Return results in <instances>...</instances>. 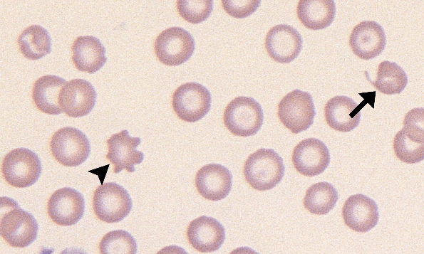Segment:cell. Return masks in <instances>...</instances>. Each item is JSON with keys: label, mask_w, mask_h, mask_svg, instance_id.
I'll return each mask as SVG.
<instances>
[{"label": "cell", "mask_w": 424, "mask_h": 254, "mask_svg": "<svg viewBox=\"0 0 424 254\" xmlns=\"http://www.w3.org/2000/svg\"><path fill=\"white\" fill-rule=\"evenodd\" d=\"M195 186L205 199L217 201L227 197L232 186V175L219 164H208L201 167L195 176Z\"/></svg>", "instance_id": "cell-17"}, {"label": "cell", "mask_w": 424, "mask_h": 254, "mask_svg": "<svg viewBox=\"0 0 424 254\" xmlns=\"http://www.w3.org/2000/svg\"><path fill=\"white\" fill-rule=\"evenodd\" d=\"M261 1L222 0L224 10L236 18H244L252 15L259 6Z\"/></svg>", "instance_id": "cell-29"}, {"label": "cell", "mask_w": 424, "mask_h": 254, "mask_svg": "<svg viewBox=\"0 0 424 254\" xmlns=\"http://www.w3.org/2000/svg\"><path fill=\"white\" fill-rule=\"evenodd\" d=\"M50 149L53 157L63 166L74 167L83 163L91 153L87 136L80 129L65 127L51 137Z\"/></svg>", "instance_id": "cell-7"}, {"label": "cell", "mask_w": 424, "mask_h": 254, "mask_svg": "<svg viewBox=\"0 0 424 254\" xmlns=\"http://www.w3.org/2000/svg\"><path fill=\"white\" fill-rule=\"evenodd\" d=\"M66 83L65 79L53 75H47L38 78L34 83L32 90V98L37 108L48 115L62 113L59 95Z\"/></svg>", "instance_id": "cell-22"}, {"label": "cell", "mask_w": 424, "mask_h": 254, "mask_svg": "<svg viewBox=\"0 0 424 254\" xmlns=\"http://www.w3.org/2000/svg\"><path fill=\"white\" fill-rule=\"evenodd\" d=\"M38 225L33 216L10 198H1L0 234L14 248L30 245L37 238Z\"/></svg>", "instance_id": "cell-1"}, {"label": "cell", "mask_w": 424, "mask_h": 254, "mask_svg": "<svg viewBox=\"0 0 424 254\" xmlns=\"http://www.w3.org/2000/svg\"><path fill=\"white\" fill-rule=\"evenodd\" d=\"M277 114L281 123L292 133L306 130L316 115L313 98L309 92L295 89L281 100Z\"/></svg>", "instance_id": "cell-8"}, {"label": "cell", "mask_w": 424, "mask_h": 254, "mask_svg": "<svg viewBox=\"0 0 424 254\" xmlns=\"http://www.w3.org/2000/svg\"><path fill=\"white\" fill-rule=\"evenodd\" d=\"M212 96L204 85L190 82L180 85L172 95L173 110L180 119L195 122L210 110Z\"/></svg>", "instance_id": "cell-10"}, {"label": "cell", "mask_w": 424, "mask_h": 254, "mask_svg": "<svg viewBox=\"0 0 424 254\" xmlns=\"http://www.w3.org/2000/svg\"><path fill=\"white\" fill-rule=\"evenodd\" d=\"M371 83L383 94H400L408 84V76L395 62L384 60L378 65L376 80Z\"/></svg>", "instance_id": "cell-26"}, {"label": "cell", "mask_w": 424, "mask_h": 254, "mask_svg": "<svg viewBox=\"0 0 424 254\" xmlns=\"http://www.w3.org/2000/svg\"><path fill=\"white\" fill-rule=\"evenodd\" d=\"M190 244L201 253L217 250L225 240L224 226L217 219L202 216L192 220L187 229Z\"/></svg>", "instance_id": "cell-19"}, {"label": "cell", "mask_w": 424, "mask_h": 254, "mask_svg": "<svg viewBox=\"0 0 424 254\" xmlns=\"http://www.w3.org/2000/svg\"><path fill=\"white\" fill-rule=\"evenodd\" d=\"M22 55L30 60H38L51 51V36L40 25H31L25 28L18 38Z\"/></svg>", "instance_id": "cell-24"}, {"label": "cell", "mask_w": 424, "mask_h": 254, "mask_svg": "<svg viewBox=\"0 0 424 254\" xmlns=\"http://www.w3.org/2000/svg\"><path fill=\"white\" fill-rule=\"evenodd\" d=\"M195 48L193 36L182 27L173 26L162 31L156 38L154 51L158 60L170 66L187 61Z\"/></svg>", "instance_id": "cell-9"}, {"label": "cell", "mask_w": 424, "mask_h": 254, "mask_svg": "<svg viewBox=\"0 0 424 254\" xmlns=\"http://www.w3.org/2000/svg\"><path fill=\"white\" fill-rule=\"evenodd\" d=\"M47 211L55 223L69 226L77 223L85 212V200L77 190L63 187L54 191L48 199Z\"/></svg>", "instance_id": "cell-11"}, {"label": "cell", "mask_w": 424, "mask_h": 254, "mask_svg": "<svg viewBox=\"0 0 424 254\" xmlns=\"http://www.w3.org/2000/svg\"><path fill=\"white\" fill-rule=\"evenodd\" d=\"M94 213L100 221L113 223L123 220L133 208V201L125 189L115 182L96 188L93 197Z\"/></svg>", "instance_id": "cell-6"}, {"label": "cell", "mask_w": 424, "mask_h": 254, "mask_svg": "<svg viewBox=\"0 0 424 254\" xmlns=\"http://www.w3.org/2000/svg\"><path fill=\"white\" fill-rule=\"evenodd\" d=\"M72 60L80 71L90 74L98 71L106 63L105 48L93 36L78 37L72 45Z\"/></svg>", "instance_id": "cell-21"}, {"label": "cell", "mask_w": 424, "mask_h": 254, "mask_svg": "<svg viewBox=\"0 0 424 254\" xmlns=\"http://www.w3.org/2000/svg\"><path fill=\"white\" fill-rule=\"evenodd\" d=\"M326 145L320 139L308 138L301 140L294 149L292 162L296 170L306 176L323 173L330 162Z\"/></svg>", "instance_id": "cell-14"}, {"label": "cell", "mask_w": 424, "mask_h": 254, "mask_svg": "<svg viewBox=\"0 0 424 254\" xmlns=\"http://www.w3.org/2000/svg\"><path fill=\"white\" fill-rule=\"evenodd\" d=\"M283 159L272 149L261 148L251 154L244 165V176L254 189L267 191L275 187L284 175Z\"/></svg>", "instance_id": "cell-2"}, {"label": "cell", "mask_w": 424, "mask_h": 254, "mask_svg": "<svg viewBox=\"0 0 424 254\" xmlns=\"http://www.w3.org/2000/svg\"><path fill=\"white\" fill-rule=\"evenodd\" d=\"M297 16L307 28L317 31L329 26L336 16V4L333 0H300Z\"/></svg>", "instance_id": "cell-23"}, {"label": "cell", "mask_w": 424, "mask_h": 254, "mask_svg": "<svg viewBox=\"0 0 424 254\" xmlns=\"http://www.w3.org/2000/svg\"><path fill=\"white\" fill-rule=\"evenodd\" d=\"M361 107L351 98L337 95L330 99L324 107L326 122L332 129L348 132L360 122Z\"/></svg>", "instance_id": "cell-20"}, {"label": "cell", "mask_w": 424, "mask_h": 254, "mask_svg": "<svg viewBox=\"0 0 424 254\" xmlns=\"http://www.w3.org/2000/svg\"><path fill=\"white\" fill-rule=\"evenodd\" d=\"M424 110H410L405 116L403 127L393 139L396 157L408 164L420 162L424 159Z\"/></svg>", "instance_id": "cell-3"}, {"label": "cell", "mask_w": 424, "mask_h": 254, "mask_svg": "<svg viewBox=\"0 0 424 254\" xmlns=\"http://www.w3.org/2000/svg\"><path fill=\"white\" fill-rule=\"evenodd\" d=\"M302 43V37L295 28L279 24L267 32L264 45L272 59L280 63H289L298 57Z\"/></svg>", "instance_id": "cell-12"}, {"label": "cell", "mask_w": 424, "mask_h": 254, "mask_svg": "<svg viewBox=\"0 0 424 254\" xmlns=\"http://www.w3.org/2000/svg\"><path fill=\"white\" fill-rule=\"evenodd\" d=\"M338 199L336 189L326 181L311 185L303 200L304 208L311 213L325 215L335 206Z\"/></svg>", "instance_id": "cell-25"}, {"label": "cell", "mask_w": 424, "mask_h": 254, "mask_svg": "<svg viewBox=\"0 0 424 254\" xmlns=\"http://www.w3.org/2000/svg\"><path fill=\"white\" fill-rule=\"evenodd\" d=\"M345 224L351 230L366 233L378 223V206L371 198L362 194L349 196L342 207Z\"/></svg>", "instance_id": "cell-18"}, {"label": "cell", "mask_w": 424, "mask_h": 254, "mask_svg": "<svg viewBox=\"0 0 424 254\" xmlns=\"http://www.w3.org/2000/svg\"><path fill=\"white\" fill-rule=\"evenodd\" d=\"M223 121L228 130L234 135L249 137L261 129L264 112L261 105L251 97L239 96L226 107Z\"/></svg>", "instance_id": "cell-4"}, {"label": "cell", "mask_w": 424, "mask_h": 254, "mask_svg": "<svg viewBox=\"0 0 424 254\" xmlns=\"http://www.w3.org/2000/svg\"><path fill=\"white\" fill-rule=\"evenodd\" d=\"M96 97V91L90 82L76 78L63 85L59 95V104L68 116L81 117L91 112Z\"/></svg>", "instance_id": "cell-13"}, {"label": "cell", "mask_w": 424, "mask_h": 254, "mask_svg": "<svg viewBox=\"0 0 424 254\" xmlns=\"http://www.w3.org/2000/svg\"><path fill=\"white\" fill-rule=\"evenodd\" d=\"M41 162L38 155L27 148L10 151L4 158L1 172L5 181L16 188L34 184L41 174Z\"/></svg>", "instance_id": "cell-5"}, {"label": "cell", "mask_w": 424, "mask_h": 254, "mask_svg": "<svg viewBox=\"0 0 424 254\" xmlns=\"http://www.w3.org/2000/svg\"><path fill=\"white\" fill-rule=\"evenodd\" d=\"M140 143V137H130L126 129L113 134L107 140L106 158L113 164L114 173L123 169L130 173L135 171V165L142 163L144 159V154L137 150Z\"/></svg>", "instance_id": "cell-15"}, {"label": "cell", "mask_w": 424, "mask_h": 254, "mask_svg": "<svg viewBox=\"0 0 424 254\" xmlns=\"http://www.w3.org/2000/svg\"><path fill=\"white\" fill-rule=\"evenodd\" d=\"M177 8L182 18L191 23L197 24L209 18L213 10V1L179 0Z\"/></svg>", "instance_id": "cell-28"}, {"label": "cell", "mask_w": 424, "mask_h": 254, "mask_svg": "<svg viewBox=\"0 0 424 254\" xmlns=\"http://www.w3.org/2000/svg\"><path fill=\"white\" fill-rule=\"evenodd\" d=\"M101 254H135L137 243L126 231L115 230L107 233L99 244Z\"/></svg>", "instance_id": "cell-27"}, {"label": "cell", "mask_w": 424, "mask_h": 254, "mask_svg": "<svg viewBox=\"0 0 424 254\" xmlns=\"http://www.w3.org/2000/svg\"><path fill=\"white\" fill-rule=\"evenodd\" d=\"M386 44L383 28L373 21H363L352 30L349 37V45L361 59L371 60L380 55Z\"/></svg>", "instance_id": "cell-16"}]
</instances>
